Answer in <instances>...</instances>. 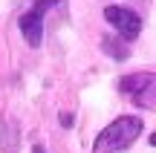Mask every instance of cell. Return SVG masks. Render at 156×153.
<instances>
[{"label": "cell", "mask_w": 156, "mask_h": 153, "mask_svg": "<svg viewBox=\"0 0 156 153\" xmlns=\"http://www.w3.org/2000/svg\"><path fill=\"white\" fill-rule=\"evenodd\" d=\"M142 133V119L139 116H119L116 121L104 127L98 133L93 144V153H119V150H127L130 144L139 139Z\"/></svg>", "instance_id": "6da1fadb"}, {"label": "cell", "mask_w": 156, "mask_h": 153, "mask_svg": "<svg viewBox=\"0 0 156 153\" xmlns=\"http://www.w3.org/2000/svg\"><path fill=\"white\" fill-rule=\"evenodd\" d=\"M119 90L124 92L127 98H133L139 107H147L151 110L156 104V75L153 72H133V75H124L119 81Z\"/></svg>", "instance_id": "7a4b0ae2"}, {"label": "cell", "mask_w": 156, "mask_h": 153, "mask_svg": "<svg viewBox=\"0 0 156 153\" xmlns=\"http://www.w3.org/2000/svg\"><path fill=\"white\" fill-rule=\"evenodd\" d=\"M104 17H107V23H110L124 40H133L136 35L142 32V17L136 15V12L124 9V6H107Z\"/></svg>", "instance_id": "3957f363"}, {"label": "cell", "mask_w": 156, "mask_h": 153, "mask_svg": "<svg viewBox=\"0 0 156 153\" xmlns=\"http://www.w3.org/2000/svg\"><path fill=\"white\" fill-rule=\"evenodd\" d=\"M58 0H41L35 9H29L26 15L20 17V32L23 38H26L29 46H41V40H44V12L49 9V6H55Z\"/></svg>", "instance_id": "277c9868"}, {"label": "cell", "mask_w": 156, "mask_h": 153, "mask_svg": "<svg viewBox=\"0 0 156 153\" xmlns=\"http://www.w3.org/2000/svg\"><path fill=\"white\" fill-rule=\"evenodd\" d=\"M17 148H20L17 121H12L9 116H0V150L3 153H17Z\"/></svg>", "instance_id": "5b68a950"}, {"label": "cell", "mask_w": 156, "mask_h": 153, "mask_svg": "<svg viewBox=\"0 0 156 153\" xmlns=\"http://www.w3.org/2000/svg\"><path fill=\"white\" fill-rule=\"evenodd\" d=\"M104 49H107V52H113L116 58H127V49H124L119 40H104Z\"/></svg>", "instance_id": "8992f818"}, {"label": "cell", "mask_w": 156, "mask_h": 153, "mask_svg": "<svg viewBox=\"0 0 156 153\" xmlns=\"http://www.w3.org/2000/svg\"><path fill=\"white\" fill-rule=\"evenodd\" d=\"M32 153H46V148H41V144H35V148H32Z\"/></svg>", "instance_id": "52a82bcc"}]
</instances>
